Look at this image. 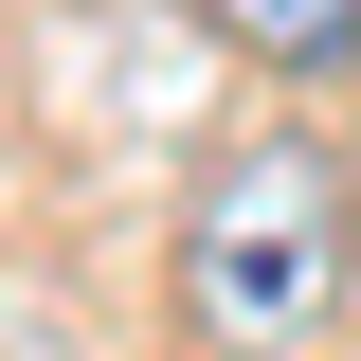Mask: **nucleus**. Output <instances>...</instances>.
<instances>
[{"instance_id": "1", "label": "nucleus", "mask_w": 361, "mask_h": 361, "mask_svg": "<svg viewBox=\"0 0 361 361\" xmlns=\"http://www.w3.org/2000/svg\"><path fill=\"white\" fill-rule=\"evenodd\" d=\"M343 271H361V199H343V163H325L307 127L235 145V163L199 180V217H180V307L235 361L325 343V325H343Z\"/></svg>"}, {"instance_id": "2", "label": "nucleus", "mask_w": 361, "mask_h": 361, "mask_svg": "<svg viewBox=\"0 0 361 361\" xmlns=\"http://www.w3.org/2000/svg\"><path fill=\"white\" fill-rule=\"evenodd\" d=\"M217 37L271 54V73H343L361 54V0H217Z\"/></svg>"}]
</instances>
